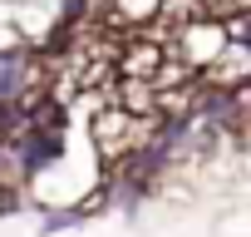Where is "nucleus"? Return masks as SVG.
<instances>
[{
    "instance_id": "nucleus-1",
    "label": "nucleus",
    "mask_w": 251,
    "mask_h": 237,
    "mask_svg": "<svg viewBox=\"0 0 251 237\" xmlns=\"http://www.w3.org/2000/svg\"><path fill=\"white\" fill-rule=\"evenodd\" d=\"M246 79H251V50H246V40H226V45H222V55L197 74V84H202L207 94L246 89Z\"/></svg>"
},
{
    "instance_id": "nucleus-2",
    "label": "nucleus",
    "mask_w": 251,
    "mask_h": 237,
    "mask_svg": "<svg viewBox=\"0 0 251 237\" xmlns=\"http://www.w3.org/2000/svg\"><path fill=\"white\" fill-rule=\"evenodd\" d=\"M246 10H251V0H202V15H212V20H231Z\"/></svg>"
},
{
    "instance_id": "nucleus-3",
    "label": "nucleus",
    "mask_w": 251,
    "mask_h": 237,
    "mask_svg": "<svg viewBox=\"0 0 251 237\" xmlns=\"http://www.w3.org/2000/svg\"><path fill=\"white\" fill-rule=\"evenodd\" d=\"M25 50V30L20 25H0V59H20Z\"/></svg>"
}]
</instances>
